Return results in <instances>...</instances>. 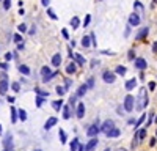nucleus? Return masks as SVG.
Returning <instances> with one entry per match:
<instances>
[{"label":"nucleus","instance_id":"obj_1","mask_svg":"<svg viewBox=\"0 0 157 151\" xmlns=\"http://www.w3.org/2000/svg\"><path fill=\"white\" fill-rule=\"evenodd\" d=\"M146 106H148V91H146V88H140L138 101H137V109H138V110H143Z\"/></svg>","mask_w":157,"mask_h":151},{"label":"nucleus","instance_id":"obj_2","mask_svg":"<svg viewBox=\"0 0 157 151\" xmlns=\"http://www.w3.org/2000/svg\"><path fill=\"white\" fill-rule=\"evenodd\" d=\"M57 76V72H52L50 69H49V66H42L41 68V77H42V82H47V80H50L52 77H55Z\"/></svg>","mask_w":157,"mask_h":151},{"label":"nucleus","instance_id":"obj_3","mask_svg":"<svg viewBox=\"0 0 157 151\" xmlns=\"http://www.w3.org/2000/svg\"><path fill=\"white\" fill-rule=\"evenodd\" d=\"M134 104H135V98L131 96V95H127V96L124 98V110L132 112V110H134Z\"/></svg>","mask_w":157,"mask_h":151},{"label":"nucleus","instance_id":"obj_4","mask_svg":"<svg viewBox=\"0 0 157 151\" xmlns=\"http://www.w3.org/2000/svg\"><path fill=\"white\" fill-rule=\"evenodd\" d=\"M112 129H115V121H112V120H107V121L102 124V132L109 134Z\"/></svg>","mask_w":157,"mask_h":151},{"label":"nucleus","instance_id":"obj_5","mask_svg":"<svg viewBox=\"0 0 157 151\" xmlns=\"http://www.w3.org/2000/svg\"><path fill=\"white\" fill-rule=\"evenodd\" d=\"M98 123H99V121H96L94 124H91V126L88 128V131H86V136H90V137H94V136H98V132H99V126H98Z\"/></svg>","mask_w":157,"mask_h":151},{"label":"nucleus","instance_id":"obj_6","mask_svg":"<svg viewBox=\"0 0 157 151\" xmlns=\"http://www.w3.org/2000/svg\"><path fill=\"white\" fill-rule=\"evenodd\" d=\"M102 79H104V82H107V84H113V82H115V74L110 72V71H105V72L102 74Z\"/></svg>","mask_w":157,"mask_h":151},{"label":"nucleus","instance_id":"obj_7","mask_svg":"<svg viewBox=\"0 0 157 151\" xmlns=\"http://www.w3.org/2000/svg\"><path fill=\"white\" fill-rule=\"evenodd\" d=\"M145 137H146V129H140V131L137 132V139H135L134 142H132V145H134V148L137 147V143H138V140H143Z\"/></svg>","mask_w":157,"mask_h":151},{"label":"nucleus","instance_id":"obj_8","mask_svg":"<svg viewBox=\"0 0 157 151\" xmlns=\"http://www.w3.org/2000/svg\"><path fill=\"white\" fill-rule=\"evenodd\" d=\"M129 24H131L132 27H137V25L140 24V16H138V14H135V13H134V14H131V16H129Z\"/></svg>","mask_w":157,"mask_h":151},{"label":"nucleus","instance_id":"obj_9","mask_svg":"<svg viewBox=\"0 0 157 151\" xmlns=\"http://www.w3.org/2000/svg\"><path fill=\"white\" fill-rule=\"evenodd\" d=\"M94 147H98V139H94V137H93V139H91V140H90L85 147H83V150L93 151V150H94Z\"/></svg>","mask_w":157,"mask_h":151},{"label":"nucleus","instance_id":"obj_10","mask_svg":"<svg viewBox=\"0 0 157 151\" xmlns=\"http://www.w3.org/2000/svg\"><path fill=\"white\" fill-rule=\"evenodd\" d=\"M135 68H137V69H145V68H146V60L137 58V60H135Z\"/></svg>","mask_w":157,"mask_h":151},{"label":"nucleus","instance_id":"obj_11","mask_svg":"<svg viewBox=\"0 0 157 151\" xmlns=\"http://www.w3.org/2000/svg\"><path fill=\"white\" fill-rule=\"evenodd\" d=\"M8 87H9L8 80H0V95H5L8 91Z\"/></svg>","mask_w":157,"mask_h":151},{"label":"nucleus","instance_id":"obj_12","mask_svg":"<svg viewBox=\"0 0 157 151\" xmlns=\"http://www.w3.org/2000/svg\"><path fill=\"white\" fill-rule=\"evenodd\" d=\"M83 115H85V104H79L77 106V118H83Z\"/></svg>","mask_w":157,"mask_h":151},{"label":"nucleus","instance_id":"obj_13","mask_svg":"<svg viewBox=\"0 0 157 151\" xmlns=\"http://www.w3.org/2000/svg\"><path fill=\"white\" fill-rule=\"evenodd\" d=\"M60 63H61V55H60V54H55V55L52 57V65H53V66H60Z\"/></svg>","mask_w":157,"mask_h":151},{"label":"nucleus","instance_id":"obj_14","mask_svg":"<svg viewBox=\"0 0 157 151\" xmlns=\"http://www.w3.org/2000/svg\"><path fill=\"white\" fill-rule=\"evenodd\" d=\"M55 124H57V118H55V117H52V118H49V120H47V123H46V126H44V128L49 131V129H50L52 126H55Z\"/></svg>","mask_w":157,"mask_h":151},{"label":"nucleus","instance_id":"obj_15","mask_svg":"<svg viewBox=\"0 0 157 151\" xmlns=\"http://www.w3.org/2000/svg\"><path fill=\"white\" fill-rule=\"evenodd\" d=\"M9 112H11V123H16V121H17V109H16V107H11Z\"/></svg>","mask_w":157,"mask_h":151},{"label":"nucleus","instance_id":"obj_16","mask_svg":"<svg viewBox=\"0 0 157 151\" xmlns=\"http://www.w3.org/2000/svg\"><path fill=\"white\" fill-rule=\"evenodd\" d=\"M148 32H149V30H148V27L142 28V30L138 32V35H137V39H143V38H145V36L148 35Z\"/></svg>","mask_w":157,"mask_h":151},{"label":"nucleus","instance_id":"obj_17","mask_svg":"<svg viewBox=\"0 0 157 151\" xmlns=\"http://www.w3.org/2000/svg\"><path fill=\"white\" fill-rule=\"evenodd\" d=\"M135 85H137V80H135V79H131V80L126 84V90H129V91H131V90H134V88H135Z\"/></svg>","mask_w":157,"mask_h":151},{"label":"nucleus","instance_id":"obj_18","mask_svg":"<svg viewBox=\"0 0 157 151\" xmlns=\"http://www.w3.org/2000/svg\"><path fill=\"white\" fill-rule=\"evenodd\" d=\"M71 57H74V58H75V61H77L79 65H83V63H85V58H83L80 54H74V55L71 54Z\"/></svg>","mask_w":157,"mask_h":151},{"label":"nucleus","instance_id":"obj_19","mask_svg":"<svg viewBox=\"0 0 157 151\" xmlns=\"http://www.w3.org/2000/svg\"><path fill=\"white\" fill-rule=\"evenodd\" d=\"M120 134H121V132H120V129H116V128H115V129H112L107 136H109V137H112V139H116V137H120Z\"/></svg>","mask_w":157,"mask_h":151},{"label":"nucleus","instance_id":"obj_20","mask_svg":"<svg viewBox=\"0 0 157 151\" xmlns=\"http://www.w3.org/2000/svg\"><path fill=\"white\" fill-rule=\"evenodd\" d=\"M19 71H20L24 76H28V74H30V68L25 66V65H20V66H19Z\"/></svg>","mask_w":157,"mask_h":151},{"label":"nucleus","instance_id":"obj_21","mask_svg":"<svg viewBox=\"0 0 157 151\" xmlns=\"http://www.w3.org/2000/svg\"><path fill=\"white\" fill-rule=\"evenodd\" d=\"M66 72H68V74H74V72H75V65H74V63H69V65L66 66Z\"/></svg>","mask_w":157,"mask_h":151},{"label":"nucleus","instance_id":"obj_22","mask_svg":"<svg viewBox=\"0 0 157 151\" xmlns=\"http://www.w3.org/2000/svg\"><path fill=\"white\" fill-rule=\"evenodd\" d=\"M52 107H53L55 110H60V109L63 107V101H61V99H60V101H53V102H52Z\"/></svg>","mask_w":157,"mask_h":151},{"label":"nucleus","instance_id":"obj_23","mask_svg":"<svg viewBox=\"0 0 157 151\" xmlns=\"http://www.w3.org/2000/svg\"><path fill=\"white\" fill-rule=\"evenodd\" d=\"M17 113H19V120H20V121H25V120H27V113H25V110L17 109Z\"/></svg>","mask_w":157,"mask_h":151},{"label":"nucleus","instance_id":"obj_24","mask_svg":"<svg viewBox=\"0 0 157 151\" xmlns=\"http://www.w3.org/2000/svg\"><path fill=\"white\" fill-rule=\"evenodd\" d=\"M90 43H91L90 36H83V38H82V46H83V47H90Z\"/></svg>","mask_w":157,"mask_h":151},{"label":"nucleus","instance_id":"obj_25","mask_svg":"<svg viewBox=\"0 0 157 151\" xmlns=\"http://www.w3.org/2000/svg\"><path fill=\"white\" fill-rule=\"evenodd\" d=\"M86 90H88V88H86V85H82V87L79 88V91H77V98H80V96H83V95L86 93Z\"/></svg>","mask_w":157,"mask_h":151},{"label":"nucleus","instance_id":"obj_26","mask_svg":"<svg viewBox=\"0 0 157 151\" xmlns=\"http://www.w3.org/2000/svg\"><path fill=\"white\" fill-rule=\"evenodd\" d=\"M71 25H72V28H77V27L80 25V20H79V17H72V19H71Z\"/></svg>","mask_w":157,"mask_h":151},{"label":"nucleus","instance_id":"obj_27","mask_svg":"<svg viewBox=\"0 0 157 151\" xmlns=\"http://www.w3.org/2000/svg\"><path fill=\"white\" fill-rule=\"evenodd\" d=\"M134 8H135L137 11H140V13H143V9H145V6H143L140 2H135V3H134Z\"/></svg>","mask_w":157,"mask_h":151},{"label":"nucleus","instance_id":"obj_28","mask_svg":"<svg viewBox=\"0 0 157 151\" xmlns=\"http://www.w3.org/2000/svg\"><path fill=\"white\" fill-rule=\"evenodd\" d=\"M63 110H64V112H63V118H66V120H68V118L71 117V109H69V107L66 106V107H64Z\"/></svg>","mask_w":157,"mask_h":151},{"label":"nucleus","instance_id":"obj_29","mask_svg":"<svg viewBox=\"0 0 157 151\" xmlns=\"http://www.w3.org/2000/svg\"><path fill=\"white\" fill-rule=\"evenodd\" d=\"M77 148H79V140H77V139H74V140L71 142V151H75Z\"/></svg>","mask_w":157,"mask_h":151},{"label":"nucleus","instance_id":"obj_30","mask_svg":"<svg viewBox=\"0 0 157 151\" xmlns=\"http://www.w3.org/2000/svg\"><path fill=\"white\" fill-rule=\"evenodd\" d=\"M58 136H60V140H61V143H66V134H64V131H63V129H60Z\"/></svg>","mask_w":157,"mask_h":151},{"label":"nucleus","instance_id":"obj_31","mask_svg":"<svg viewBox=\"0 0 157 151\" xmlns=\"http://www.w3.org/2000/svg\"><path fill=\"white\" fill-rule=\"evenodd\" d=\"M47 14H49V17H50V19H53V20H57V14L53 13V9H50V8H47Z\"/></svg>","mask_w":157,"mask_h":151},{"label":"nucleus","instance_id":"obj_32","mask_svg":"<svg viewBox=\"0 0 157 151\" xmlns=\"http://www.w3.org/2000/svg\"><path fill=\"white\" fill-rule=\"evenodd\" d=\"M116 72H118V74H121V76H124V74L127 72V69H126L124 66H118V68H116Z\"/></svg>","mask_w":157,"mask_h":151},{"label":"nucleus","instance_id":"obj_33","mask_svg":"<svg viewBox=\"0 0 157 151\" xmlns=\"http://www.w3.org/2000/svg\"><path fill=\"white\" fill-rule=\"evenodd\" d=\"M94 87V79L93 77H90L88 79V82H86V88H93Z\"/></svg>","mask_w":157,"mask_h":151},{"label":"nucleus","instance_id":"obj_34","mask_svg":"<svg viewBox=\"0 0 157 151\" xmlns=\"http://www.w3.org/2000/svg\"><path fill=\"white\" fill-rule=\"evenodd\" d=\"M36 93H38L39 96H47V98H49V91H42V90H39V88H36Z\"/></svg>","mask_w":157,"mask_h":151},{"label":"nucleus","instance_id":"obj_35","mask_svg":"<svg viewBox=\"0 0 157 151\" xmlns=\"http://www.w3.org/2000/svg\"><path fill=\"white\" fill-rule=\"evenodd\" d=\"M42 102H44V98H42V96H38V98H36V106H38V107H41V106H42Z\"/></svg>","mask_w":157,"mask_h":151},{"label":"nucleus","instance_id":"obj_36","mask_svg":"<svg viewBox=\"0 0 157 151\" xmlns=\"http://www.w3.org/2000/svg\"><path fill=\"white\" fill-rule=\"evenodd\" d=\"M11 88H13L14 91H19V90H20V87H19L17 82H13V84H11Z\"/></svg>","mask_w":157,"mask_h":151},{"label":"nucleus","instance_id":"obj_37","mask_svg":"<svg viewBox=\"0 0 157 151\" xmlns=\"http://www.w3.org/2000/svg\"><path fill=\"white\" fill-rule=\"evenodd\" d=\"M57 93H58V95H64V93H66V88H64V87H57Z\"/></svg>","mask_w":157,"mask_h":151},{"label":"nucleus","instance_id":"obj_38","mask_svg":"<svg viewBox=\"0 0 157 151\" xmlns=\"http://www.w3.org/2000/svg\"><path fill=\"white\" fill-rule=\"evenodd\" d=\"M145 118H146V115H142V117H140V120H138V121L135 123V128H138V126H140V124H142V123L145 121Z\"/></svg>","mask_w":157,"mask_h":151},{"label":"nucleus","instance_id":"obj_39","mask_svg":"<svg viewBox=\"0 0 157 151\" xmlns=\"http://www.w3.org/2000/svg\"><path fill=\"white\" fill-rule=\"evenodd\" d=\"M9 6H11V0H3V8L9 9Z\"/></svg>","mask_w":157,"mask_h":151},{"label":"nucleus","instance_id":"obj_40","mask_svg":"<svg viewBox=\"0 0 157 151\" xmlns=\"http://www.w3.org/2000/svg\"><path fill=\"white\" fill-rule=\"evenodd\" d=\"M90 20H91V16H90V14H86V16H85V20H83V25L86 27V25L90 24Z\"/></svg>","mask_w":157,"mask_h":151},{"label":"nucleus","instance_id":"obj_41","mask_svg":"<svg viewBox=\"0 0 157 151\" xmlns=\"http://www.w3.org/2000/svg\"><path fill=\"white\" fill-rule=\"evenodd\" d=\"M17 28H19V32H22V33H24V32H27V25H25V24H20Z\"/></svg>","mask_w":157,"mask_h":151},{"label":"nucleus","instance_id":"obj_42","mask_svg":"<svg viewBox=\"0 0 157 151\" xmlns=\"http://www.w3.org/2000/svg\"><path fill=\"white\" fill-rule=\"evenodd\" d=\"M14 41H16L17 44H19V43H22V36H20V35H14Z\"/></svg>","mask_w":157,"mask_h":151},{"label":"nucleus","instance_id":"obj_43","mask_svg":"<svg viewBox=\"0 0 157 151\" xmlns=\"http://www.w3.org/2000/svg\"><path fill=\"white\" fill-rule=\"evenodd\" d=\"M11 58H13V54H11V52H8V54L5 55V60H6V61H9Z\"/></svg>","mask_w":157,"mask_h":151},{"label":"nucleus","instance_id":"obj_44","mask_svg":"<svg viewBox=\"0 0 157 151\" xmlns=\"http://www.w3.org/2000/svg\"><path fill=\"white\" fill-rule=\"evenodd\" d=\"M61 35H63V36H64V38H66V39H68V38H69V35H68V30H64V28H63V30H61Z\"/></svg>","mask_w":157,"mask_h":151},{"label":"nucleus","instance_id":"obj_45","mask_svg":"<svg viewBox=\"0 0 157 151\" xmlns=\"http://www.w3.org/2000/svg\"><path fill=\"white\" fill-rule=\"evenodd\" d=\"M134 57H135V54H134V50H129V58H131V60H134Z\"/></svg>","mask_w":157,"mask_h":151},{"label":"nucleus","instance_id":"obj_46","mask_svg":"<svg viewBox=\"0 0 157 151\" xmlns=\"http://www.w3.org/2000/svg\"><path fill=\"white\" fill-rule=\"evenodd\" d=\"M0 68H2L3 71H6V69H8V65H6V63H2V65H0Z\"/></svg>","mask_w":157,"mask_h":151},{"label":"nucleus","instance_id":"obj_47","mask_svg":"<svg viewBox=\"0 0 157 151\" xmlns=\"http://www.w3.org/2000/svg\"><path fill=\"white\" fill-rule=\"evenodd\" d=\"M17 49H19V50H22V49H24V41H22V43H19V44H17Z\"/></svg>","mask_w":157,"mask_h":151},{"label":"nucleus","instance_id":"obj_48","mask_svg":"<svg viewBox=\"0 0 157 151\" xmlns=\"http://www.w3.org/2000/svg\"><path fill=\"white\" fill-rule=\"evenodd\" d=\"M0 80H6V74H5V72L0 74Z\"/></svg>","mask_w":157,"mask_h":151},{"label":"nucleus","instance_id":"obj_49","mask_svg":"<svg viewBox=\"0 0 157 151\" xmlns=\"http://www.w3.org/2000/svg\"><path fill=\"white\" fill-rule=\"evenodd\" d=\"M149 88H151V90H154V88H156V84H154V82H151V84H149Z\"/></svg>","mask_w":157,"mask_h":151},{"label":"nucleus","instance_id":"obj_50","mask_svg":"<svg viewBox=\"0 0 157 151\" xmlns=\"http://www.w3.org/2000/svg\"><path fill=\"white\" fill-rule=\"evenodd\" d=\"M75 99H77V96H72L71 98V104H75Z\"/></svg>","mask_w":157,"mask_h":151},{"label":"nucleus","instance_id":"obj_51","mask_svg":"<svg viewBox=\"0 0 157 151\" xmlns=\"http://www.w3.org/2000/svg\"><path fill=\"white\" fill-rule=\"evenodd\" d=\"M49 3H50V0H42V5H44V6H47Z\"/></svg>","mask_w":157,"mask_h":151},{"label":"nucleus","instance_id":"obj_52","mask_svg":"<svg viewBox=\"0 0 157 151\" xmlns=\"http://www.w3.org/2000/svg\"><path fill=\"white\" fill-rule=\"evenodd\" d=\"M153 50H154V52H157V41L154 43V47H153Z\"/></svg>","mask_w":157,"mask_h":151},{"label":"nucleus","instance_id":"obj_53","mask_svg":"<svg viewBox=\"0 0 157 151\" xmlns=\"http://www.w3.org/2000/svg\"><path fill=\"white\" fill-rule=\"evenodd\" d=\"M116 151H127V150H126V148H118Z\"/></svg>","mask_w":157,"mask_h":151},{"label":"nucleus","instance_id":"obj_54","mask_svg":"<svg viewBox=\"0 0 157 151\" xmlns=\"http://www.w3.org/2000/svg\"><path fill=\"white\" fill-rule=\"evenodd\" d=\"M0 134H2V126H0Z\"/></svg>","mask_w":157,"mask_h":151},{"label":"nucleus","instance_id":"obj_55","mask_svg":"<svg viewBox=\"0 0 157 151\" xmlns=\"http://www.w3.org/2000/svg\"><path fill=\"white\" fill-rule=\"evenodd\" d=\"M105 151H110V148H107V150H105Z\"/></svg>","mask_w":157,"mask_h":151},{"label":"nucleus","instance_id":"obj_56","mask_svg":"<svg viewBox=\"0 0 157 151\" xmlns=\"http://www.w3.org/2000/svg\"><path fill=\"white\" fill-rule=\"evenodd\" d=\"M35 151H41V150H35Z\"/></svg>","mask_w":157,"mask_h":151},{"label":"nucleus","instance_id":"obj_57","mask_svg":"<svg viewBox=\"0 0 157 151\" xmlns=\"http://www.w3.org/2000/svg\"><path fill=\"white\" fill-rule=\"evenodd\" d=\"M0 104H2V101H0Z\"/></svg>","mask_w":157,"mask_h":151},{"label":"nucleus","instance_id":"obj_58","mask_svg":"<svg viewBox=\"0 0 157 151\" xmlns=\"http://www.w3.org/2000/svg\"><path fill=\"white\" fill-rule=\"evenodd\" d=\"M156 121H157V118H156Z\"/></svg>","mask_w":157,"mask_h":151}]
</instances>
